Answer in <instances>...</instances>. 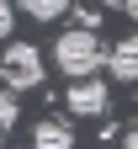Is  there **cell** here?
Listing matches in <instances>:
<instances>
[{
  "mask_svg": "<svg viewBox=\"0 0 138 149\" xmlns=\"http://www.w3.org/2000/svg\"><path fill=\"white\" fill-rule=\"evenodd\" d=\"M53 64L64 69V80H85V74L106 69V48L96 43L90 27H69V32H58V43H53Z\"/></svg>",
  "mask_w": 138,
  "mask_h": 149,
  "instance_id": "6da1fadb",
  "label": "cell"
},
{
  "mask_svg": "<svg viewBox=\"0 0 138 149\" xmlns=\"http://www.w3.org/2000/svg\"><path fill=\"white\" fill-rule=\"evenodd\" d=\"M0 74H6V85L11 91H37L43 85V48H32V43H6V53H0Z\"/></svg>",
  "mask_w": 138,
  "mask_h": 149,
  "instance_id": "7a4b0ae2",
  "label": "cell"
},
{
  "mask_svg": "<svg viewBox=\"0 0 138 149\" xmlns=\"http://www.w3.org/2000/svg\"><path fill=\"white\" fill-rule=\"evenodd\" d=\"M64 107L74 112V117H101V112L112 107V91H106V80L85 74V80H69V91H64Z\"/></svg>",
  "mask_w": 138,
  "mask_h": 149,
  "instance_id": "3957f363",
  "label": "cell"
},
{
  "mask_svg": "<svg viewBox=\"0 0 138 149\" xmlns=\"http://www.w3.org/2000/svg\"><path fill=\"white\" fill-rule=\"evenodd\" d=\"M106 69H112V80H138V37H122L106 48Z\"/></svg>",
  "mask_w": 138,
  "mask_h": 149,
  "instance_id": "277c9868",
  "label": "cell"
},
{
  "mask_svg": "<svg viewBox=\"0 0 138 149\" xmlns=\"http://www.w3.org/2000/svg\"><path fill=\"white\" fill-rule=\"evenodd\" d=\"M32 149H74V133L64 123H53V117H43L32 128Z\"/></svg>",
  "mask_w": 138,
  "mask_h": 149,
  "instance_id": "5b68a950",
  "label": "cell"
},
{
  "mask_svg": "<svg viewBox=\"0 0 138 149\" xmlns=\"http://www.w3.org/2000/svg\"><path fill=\"white\" fill-rule=\"evenodd\" d=\"M16 6H21L32 22H58L64 11H74V0H16Z\"/></svg>",
  "mask_w": 138,
  "mask_h": 149,
  "instance_id": "8992f818",
  "label": "cell"
},
{
  "mask_svg": "<svg viewBox=\"0 0 138 149\" xmlns=\"http://www.w3.org/2000/svg\"><path fill=\"white\" fill-rule=\"evenodd\" d=\"M16 117H21V101H16V91L6 85V91H0V128H11Z\"/></svg>",
  "mask_w": 138,
  "mask_h": 149,
  "instance_id": "52a82bcc",
  "label": "cell"
},
{
  "mask_svg": "<svg viewBox=\"0 0 138 149\" xmlns=\"http://www.w3.org/2000/svg\"><path fill=\"white\" fill-rule=\"evenodd\" d=\"M11 27H16V6H11V0H0V43L11 37Z\"/></svg>",
  "mask_w": 138,
  "mask_h": 149,
  "instance_id": "ba28073f",
  "label": "cell"
},
{
  "mask_svg": "<svg viewBox=\"0 0 138 149\" xmlns=\"http://www.w3.org/2000/svg\"><path fill=\"white\" fill-rule=\"evenodd\" d=\"M122 149H138V123L128 128V139H122Z\"/></svg>",
  "mask_w": 138,
  "mask_h": 149,
  "instance_id": "9c48e42d",
  "label": "cell"
},
{
  "mask_svg": "<svg viewBox=\"0 0 138 149\" xmlns=\"http://www.w3.org/2000/svg\"><path fill=\"white\" fill-rule=\"evenodd\" d=\"M122 11H128V16H133V22H138V0H122Z\"/></svg>",
  "mask_w": 138,
  "mask_h": 149,
  "instance_id": "30bf717a",
  "label": "cell"
},
{
  "mask_svg": "<svg viewBox=\"0 0 138 149\" xmlns=\"http://www.w3.org/2000/svg\"><path fill=\"white\" fill-rule=\"evenodd\" d=\"M96 6H112V11H122V0H96Z\"/></svg>",
  "mask_w": 138,
  "mask_h": 149,
  "instance_id": "8fae6325",
  "label": "cell"
},
{
  "mask_svg": "<svg viewBox=\"0 0 138 149\" xmlns=\"http://www.w3.org/2000/svg\"><path fill=\"white\" fill-rule=\"evenodd\" d=\"M0 144H6V128H0Z\"/></svg>",
  "mask_w": 138,
  "mask_h": 149,
  "instance_id": "7c38bea8",
  "label": "cell"
}]
</instances>
